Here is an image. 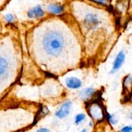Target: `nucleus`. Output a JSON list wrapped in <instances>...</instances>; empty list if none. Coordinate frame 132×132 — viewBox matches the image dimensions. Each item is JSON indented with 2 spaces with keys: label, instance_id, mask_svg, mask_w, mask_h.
<instances>
[{
  "label": "nucleus",
  "instance_id": "obj_15",
  "mask_svg": "<svg viewBox=\"0 0 132 132\" xmlns=\"http://www.w3.org/2000/svg\"><path fill=\"white\" fill-rule=\"evenodd\" d=\"M106 114H107V120L111 123L112 125L116 124V119L114 118V116H111V114H108V113Z\"/></svg>",
  "mask_w": 132,
  "mask_h": 132
},
{
  "label": "nucleus",
  "instance_id": "obj_9",
  "mask_svg": "<svg viewBox=\"0 0 132 132\" xmlns=\"http://www.w3.org/2000/svg\"><path fill=\"white\" fill-rule=\"evenodd\" d=\"M47 10L48 12L56 15H60L64 12V6L59 5V4H50L47 6Z\"/></svg>",
  "mask_w": 132,
  "mask_h": 132
},
{
  "label": "nucleus",
  "instance_id": "obj_11",
  "mask_svg": "<svg viewBox=\"0 0 132 132\" xmlns=\"http://www.w3.org/2000/svg\"><path fill=\"white\" fill-rule=\"evenodd\" d=\"M8 70V62L3 56H0V77L5 76Z\"/></svg>",
  "mask_w": 132,
  "mask_h": 132
},
{
  "label": "nucleus",
  "instance_id": "obj_21",
  "mask_svg": "<svg viewBox=\"0 0 132 132\" xmlns=\"http://www.w3.org/2000/svg\"><path fill=\"white\" fill-rule=\"evenodd\" d=\"M80 132H87V131H86V129H83Z\"/></svg>",
  "mask_w": 132,
  "mask_h": 132
},
{
  "label": "nucleus",
  "instance_id": "obj_14",
  "mask_svg": "<svg viewBox=\"0 0 132 132\" xmlns=\"http://www.w3.org/2000/svg\"><path fill=\"white\" fill-rule=\"evenodd\" d=\"M91 1L94 2V3H96L100 5L106 6V7L108 5V0H91Z\"/></svg>",
  "mask_w": 132,
  "mask_h": 132
},
{
  "label": "nucleus",
  "instance_id": "obj_3",
  "mask_svg": "<svg viewBox=\"0 0 132 132\" xmlns=\"http://www.w3.org/2000/svg\"><path fill=\"white\" fill-rule=\"evenodd\" d=\"M83 23L86 29L88 30H93L99 27L101 24V20H100L99 16L96 13L93 12H89L85 16L84 20H83Z\"/></svg>",
  "mask_w": 132,
  "mask_h": 132
},
{
  "label": "nucleus",
  "instance_id": "obj_19",
  "mask_svg": "<svg viewBox=\"0 0 132 132\" xmlns=\"http://www.w3.org/2000/svg\"><path fill=\"white\" fill-rule=\"evenodd\" d=\"M36 132H50V130L47 128H40L39 129H37Z\"/></svg>",
  "mask_w": 132,
  "mask_h": 132
},
{
  "label": "nucleus",
  "instance_id": "obj_7",
  "mask_svg": "<svg viewBox=\"0 0 132 132\" xmlns=\"http://www.w3.org/2000/svg\"><path fill=\"white\" fill-rule=\"evenodd\" d=\"M27 16L30 19H40L44 16V11L41 5H36L27 12Z\"/></svg>",
  "mask_w": 132,
  "mask_h": 132
},
{
  "label": "nucleus",
  "instance_id": "obj_4",
  "mask_svg": "<svg viewBox=\"0 0 132 132\" xmlns=\"http://www.w3.org/2000/svg\"><path fill=\"white\" fill-rule=\"evenodd\" d=\"M125 58H126V54L123 50H121L118 52V54L116 55V58H114V61L113 63V68L110 71V74H114L120 70L122 68V64L124 63L125 62Z\"/></svg>",
  "mask_w": 132,
  "mask_h": 132
},
{
  "label": "nucleus",
  "instance_id": "obj_22",
  "mask_svg": "<svg viewBox=\"0 0 132 132\" xmlns=\"http://www.w3.org/2000/svg\"><path fill=\"white\" fill-rule=\"evenodd\" d=\"M130 119L132 120V113H131V114H130Z\"/></svg>",
  "mask_w": 132,
  "mask_h": 132
},
{
  "label": "nucleus",
  "instance_id": "obj_18",
  "mask_svg": "<svg viewBox=\"0 0 132 132\" xmlns=\"http://www.w3.org/2000/svg\"><path fill=\"white\" fill-rule=\"evenodd\" d=\"M120 132H132V127L131 126H125L121 129Z\"/></svg>",
  "mask_w": 132,
  "mask_h": 132
},
{
  "label": "nucleus",
  "instance_id": "obj_6",
  "mask_svg": "<svg viewBox=\"0 0 132 132\" xmlns=\"http://www.w3.org/2000/svg\"><path fill=\"white\" fill-rule=\"evenodd\" d=\"M65 85L70 89H79L82 86V81L76 77H69L65 79Z\"/></svg>",
  "mask_w": 132,
  "mask_h": 132
},
{
  "label": "nucleus",
  "instance_id": "obj_17",
  "mask_svg": "<svg viewBox=\"0 0 132 132\" xmlns=\"http://www.w3.org/2000/svg\"><path fill=\"white\" fill-rule=\"evenodd\" d=\"M107 8H108V11L109 12H111V13L113 14H114L116 15V9H114V5H108L107 6Z\"/></svg>",
  "mask_w": 132,
  "mask_h": 132
},
{
  "label": "nucleus",
  "instance_id": "obj_5",
  "mask_svg": "<svg viewBox=\"0 0 132 132\" xmlns=\"http://www.w3.org/2000/svg\"><path fill=\"white\" fill-rule=\"evenodd\" d=\"M71 106H72V102L71 101H66L64 103H63L61 105V107L56 111V116L58 119H64L66 118L71 113Z\"/></svg>",
  "mask_w": 132,
  "mask_h": 132
},
{
  "label": "nucleus",
  "instance_id": "obj_1",
  "mask_svg": "<svg viewBox=\"0 0 132 132\" xmlns=\"http://www.w3.org/2000/svg\"><path fill=\"white\" fill-rule=\"evenodd\" d=\"M45 46L51 55H57L63 47V39L61 35L52 34L46 39Z\"/></svg>",
  "mask_w": 132,
  "mask_h": 132
},
{
  "label": "nucleus",
  "instance_id": "obj_16",
  "mask_svg": "<svg viewBox=\"0 0 132 132\" xmlns=\"http://www.w3.org/2000/svg\"><path fill=\"white\" fill-rule=\"evenodd\" d=\"M121 24H122V19H121L120 16H117L116 18V27L117 29L121 27Z\"/></svg>",
  "mask_w": 132,
  "mask_h": 132
},
{
  "label": "nucleus",
  "instance_id": "obj_23",
  "mask_svg": "<svg viewBox=\"0 0 132 132\" xmlns=\"http://www.w3.org/2000/svg\"><path fill=\"white\" fill-rule=\"evenodd\" d=\"M131 93H132V86H131Z\"/></svg>",
  "mask_w": 132,
  "mask_h": 132
},
{
  "label": "nucleus",
  "instance_id": "obj_10",
  "mask_svg": "<svg viewBox=\"0 0 132 132\" xmlns=\"http://www.w3.org/2000/svg\"><path fill=\"white\" fill-rule=\"evenodd\" d=\"M131 86H132V75H127L124 77L122 81V90L123 93H129L131 92Z\"/></svg>",
  "mask_w": 132,
  "mask_h": 132
},
{
  "label": "nucleus",
  "instance_id": "obj_20",
  "mask_svg": "<svg viewBox=\"0 0 132 132\" xmlns=\"http://www.w3.org/2000/svg\"><path fill=\"white\" fill-rule=\"evenodd\" d=\"M93 122H89V126H90V127H93Z\"/></svg>",
  "mask_w": 132,
  "mask_h": 132
},
{
  "label": "nucleus",
  "instance_id": "obj_8",
  "mask_svg": "<svg viewBox=\"0 0 132 132\" xmlns=\"http://www.w3.org/2000/svg\"><path fill=\"white\" fill-rule=\"evenodd\" d=\"M95 93H96V91H95L94 88H93V87H86V88L83 89L82 91L79 92L78 96H79L80 99L86 101V100H90L91 98H93L95 95Z\"/></svg>",
  "mask_w": 132,
  "mask_h": 132
},
{
  "label": "nucleus",
  "instance_id": "obj_2",
  "mask_svg": "<svg viewBox=\"0 0 132 132\" xmlns=\"http://www.w3.org/2000/svg\"><path fill=\"white\" fill-rule=\"evenodd\" d=\"M100 100L97 99L94 100L93 102H90L89 104L86 103V108L89 113V116H91L93 120L97 121V122H101L105 117L103 106L100 102Z\"/></svg>",
  "mask_w": 132,
  "mask_h": 132
},
{
  "label": "nucleus",
  "instance_id": "obj_13",
  "mask_svg": "<svg viewBox=\"0 0 132 132\" xmlns=\"http://www.w3.org/2000/svg\"><path fill=\"white\" fill-rule=\"evenodd\" d=\"M5 20L7 23H13V22H14V20H15V17H14L13 14H12V13L5 14Z\"/></svg>",
  "mask_w": 132,
  "mask_h": 132
},
{
  "label": "nucleus",
  "instance_id": "obj_12",
  "mask_svg": "<svg viewBox=\"0 0 132 132\" xmlns=\"http://www.w3.org/2000/svg\"><path fill=\"white\" fill-rule=\"evenodd\" d=\"M85 119H86V114H85L84 113H79V114H76L75 119H74V121H75V124L79 125L80 123L85 120Z\"/></svg>",
  "mask_w": 132,
  "mask_h": 132
}]
</instances>
